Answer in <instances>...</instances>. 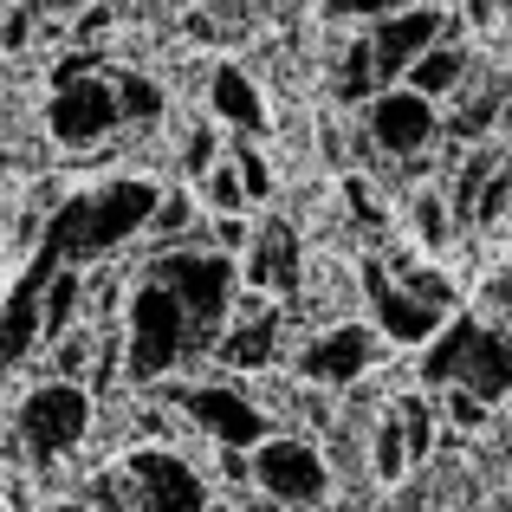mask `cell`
Listing matches in <instances>:
<instances>
[{
  "mask_svg": "<svg viewBox=\"0 0 512 512\" xmlns=\"http://www.w3.org/2000/svg\"><path fill=\"white\" fill-rule=\"evenodd\" d=\"M156 201H163L156 182H143V175H111V182H91V188H78V195H65L59 208L46 214L39 240L59 253V266L91 273V266L117 260L130 240H143Z\"/></svg>",
  "mask_w": 512,
  "mask_h": 512,
  "instance_id": "1",
  "label": "cell"
},
{
  "mask_svg": "<svg viewBox=\"0 0 512 512\" xmlns=\"http://www.w3.org/2000/svg\"><path fill=\"white\" fill-rule=\"evenodd\" d=\"M195 350V325H188L182 299L163 286V279L143 273L124 299V383L150 389V383H169Z\"/></svg>",
  "mask_w": 512,
  "mask_h": 512,
  "instance_id": "2",
  "label": "cell"
},
{
  "mask_svg": "<svg viewBox=\"0 0 512 512\" xmlns=\"http://www.w3.org/2000/svg\"><path fill=\"white\" fill-rule=\"evenodd\" d=\"M422 383L474 389L480 402H500L512 389V331L480 325V318H448L422 344Z\"/></svg>",
  "mask_w": 512,
  "mask_h": 512,
  "instance_id": "3",
  "label": "cell"
},
{
  "mask_svg": "<svg viewBox=\"0 0 512 512\" xmlns=\"http://www.w3.org/2000/svg\"><path fill=\"white\" fill-rule=\"evenodd\" d=\"M150 279L182 299L188 325H195V350H214V338L227 331L234 318V299H240V260L221 247H163L150 260Z\"/></svg>",
  "mask_w": 512,
  "mask_h": 512,
  "instance_id": "4",
  "label": "cell"
},
{
  "mask_svg": "<svg viewBox=\"0 0 512 512\" xmlns=\"http://www.w3.org/2000/svg\"><path fill=\"white\" fill-rule=\"evenodd\" d=\"M163 402L182 415L188 428H201L214 448H240L247 454V448H260V441L273 435V415H266L240 383H175L169 376Z\"/></svg>",
  "mask_w": 512,
  "mask_h": 512,
  "instance_id": "5",
  "label": "cell"
},
{
  "mask_svg": "<svg viewBox=\"0 0 512 512\" xmlns=\"http://www.w3.org/2000/svg\"><path fill=\"white\" fill-rule=\"evenodd\" d=\"M247 474L266 500H279L286 512H305L331 493V467L305 435H266L260 448H247Z\"/></svg>",
  "mask_w": 512,
  "mask_h": 512,
  "instance_id": "6",
  "label": "cell"
},
{
  "mask_svg": "<svg viewBox=\"0 0 512 512\" xmlns=\"http://www.w3.org/2000/svg\"><path fill=\"white\" fill-rule=\"evenodd\" d=\"M85 435H91V389L72 383V376H46L20 402V441L39 461H59V454L85 448Z\"/></svg>",
  "mask_w": 512,
  "mask_h": 512,
  "instance_id": "7",
  "label": "cell"
},
{
  "mask_svg": "<svg viewBox=\"0 0 512 512\" xmlns=\"http://www.w3.org/2000/svg\"><path fill=\"white\" fill-rule=\"evenodd\" d=\"M124 124L117 117V91H111V65L104 72H78V78H52V104H46V130L59 150H91L98 137Z\"/></svg>",
  "mask_w": 512,
  "mask_h": 512,
  "instance_id": "8",
  "label": "cell"
},
{
  "mask_svg": "<svg viewBox=\"0 0 512 512\" xmlns=\"http://www.w3.org/2000/svg\"><path fill=\"white\" fill-rule=\"evenodd\" d=\"M124 474H130V506L137 512H208V480L182 461L163 441H137L124 454Z\"/></svg>",
  "mask_w": 512,
  "mask_h": 512,
  "instance_id": "9",
  "label": "cell"
},
{
  "mask_svg": "<svg viewBox=\"0 0 512 512\" xmlns=\"http://www.w3.org/2000/svg\"><path fill=\"white\" fill-rule=\"evenodd\" d=\"M376 363H383V331L376 325H325L299 344L292 370L312 389H350L357 376H370Z\"/></svg>",
  "mask_w": 512,
  "mask_h": 512,
  "instance_id": "10",
  "label": "cell"
},
{
  "mask_svg": "<svg viewBox=\"0 0 512 512\" xmlns=\"http://www.w3.org/2000/svg\"><path fill=\"white\" fill-rule=\"evenodd\" d=\"M363 124H370V143L383 156H422L441 137L435 98H422L415 85H383L370 98V111H363Z\"/></svg>",
  "mask_w": 512,
  "mask_h": 512,
  "instance_id": "11",
  "label": "cell"
},
{
  "mask_svg": "<svg viewBox=\"0 0 512 512\" xmlns=\"http://www.w3.org/2000/svg\"><path fill=\"white\" fill-rule=\"evenodd\" d=\"M214 363H227V370H240V376L273 370L279 363V299L240 286L234 318H227V331L214 338Z\"/></svg>",
  "mask_w": 512,
  "mask_h": 512,
  "instance_id": "12",
  "label": "cell"
},
{
  "mask_svg": "<svg viewBox=\"0 0 512 512\" xmlns=\"http://www.w3.org/2000/svg\"><path fill=\"white\" fill-rule=\"evenodd\" d=\"M435 39H448V20L435 7H396L370 26V65H376V91L383 85H402L409 65L422 59Z\"/></svg>",
  "mask_w": 512,
  "mask_h": 512,
  "instance_id": "13",
  "label": "cell"
},
{
  "mask_svg": "<svg viewBox=\"0 0 512 512\" xmlns=\"http://www.w3.org/2000/svg\"><path fill=\"white\" fill-rule=\"evenodd\" d=\"M299 279H305V253L292 221H260L240 247V286L266 292V299H299Z\"/></svg>",
  "mask_w": 512,
  "mask_h": 512,
  "instance_id": "14",
  "label": "cell"
},
{
  "mask_svg": "<svg viewBox=\"0 0 512 512\" xmlns=\"http://www.w3.org/2000/svg\"><path fill=\"white\" fill-rule=\"evenodd\" d=\"M363 299H370V325L383 331V344H428L441 325H448V312H435V305H422L402 279H389V266H363Z\"/></svg>",
  "mask_w": 512,
  "mask_h": 512,
  "instance_id": "15",
  "label": "cell"
},
{
  "mask_svg": "<svg viewBox=\"0 0 512 512\" xmlns=\"http://www.w3.org/2000/svg\"><path fill=\"white\" fill-rule=\"evenodd\" d=\"M59 266V253L39 240L33 247V266H26L20 279H13V292H7V305H0V376L13 370V363H26L39 350V286H46V273Z\"/></svg>",
  "mask_w": 512,
  "mask_h": 512,
  "instance_id": "16",
  "label": "cell"
},
{
  "mask_svg": "<svg viewBox=\"0 0 512 512\" xmlns=\"http://www.w3.org/2000/svg\"><path fill=\"white\" fill-rule=\"evenodd\" d=\"M208 111L221 117L227 130H240V137H260L266 130V98L240 65H214L208 72Z\"/></svg>",
  "mask_w": 512,
  "mask_h": 512,
  "instance_id": "17",
  "label": "cell"
},
{
  "mask_svg": "<svg viewBox=\"0 0 512 512\" xmlns=\"http://www.w3.org/2000/svg\"><path fill=\"white\" fill-rule=\"evenodd\" d=\"M78 312H85V273H78V266H52L46 286H39V331H46V338H65V331L78 325Z\"/></svg>",
  "mask_w": 512,
  "mask_h": 512,
  "instance_id": "18",
  "label": "cell"
},
{
  "mask_svg": "<svg viewBox=\"0 0 512 512\" xmlns=\"http://www.w3.org/2000/svg\"><path fill=\"white\" fill-rule=\"evenodd\" d=\"M461 78H467V52L448 46V39H435V46L409 65V78H402V85H415L422 98L441 104V98H454V91H461Z\"/></svg>",
  "mask_w": 512,
  "mask_h": 512,
  "instance_id": "19",
  "label": "cell"
},
{
  "mask_svg": "<svg viewBox=\"0 0 512 512\" xmlns=\"http://www.w3.org/2000/svg\"><path fill=\"white\" fill-rule=\"evenodd\" d=\"M111 91H117V117H124V124H156V117L169 111L163 85L143 78V72H130V65H111Z\"/></svg>",
  "mask_w": 512,
  "mask_h": 512,
  "instance_id": "20",
  "label": "cell"
},
{
  "mask_svg": "<svg viewBox=\"0 0 512 512\" xmlns=\"http://www.w3.org/2000/svg\"><path fill=\"white\" fill-rule=\"evenodd\" d=\"M195 221H201V201L175 188V195H163V201H156V214H150V227H143V234H150L156 247H188Z\"/></svg>",
  "mask_w": 512,
  "mask_h": 512,
  "instance_id": "21",
  "label": "cell"
},
{
  "mask_svg": "<svg viewBox=\"0 0 512 512\" xmlns=\"http://www.w3.org/2000/svg\"><path fill=\"white\" fill-rule=\"evenodd\" d=\"M195 182H201V208H208V214H247V208H253V201H247V188H240L234 156H221L214 169H201Z\"/></svg>",
  "mask_w": 512,
  "mask_h": 512,
  "instance_id": "22",
  "label": "cell"
},
{
  "mask_svg": "<svg viewBox=\"0 0 512 512\" xmlns=\"http://www.w3.org/2000/svg\"><path fill=\"white\" fill-rule=\"evenodd\" d=\"M389 279H402V286L415 292L422 305H435V312H454V286H448V273H435V266H415V260H389Z\"/></svg>",
  "mask_w": 512,
  "mask_h": 512,
  "instance_id": "23",
  "label": "cell"
},
{
  "mask_svg": "<svg viewBox=\"0 0 512 512\" xmlns=\"http://www.w3.org/2000/svg\"><path fill=\"white\" fill-rule=\"evenodd\" d=\"M396 428H402V441H409V461H422V454L435 448V402L428 396H402L396 402Z\"/></svg>",
  "mask_w": 512,
  "mask_h": 512,
  "instance_id": "24",
  "label": "cell"
},
{
  "mask_svg": "<svg viewBox=\"0 0 512 512\" xmlns=\"http://www.w3.org/2000/svg\"><path fill=\"white\" fill-rule=\"evenodd\" d=\"M98 357V331L72 325L65 338H52V376H72V383H85V363Z\"/></svg>",
  "mask_w": 512,
  "mask_h": 512,
  "instance_id": "25",
  "label": "cell"
},
{
  "mask_svg": "<svg viewBox=\"0 0 512 512\" xmlns=\"http://www.w3.org/2000/svg\"><path fill=\"white\" fill-rule=\"evenodd\" d=\"M344 98H350V104H370V98H376L370 39H350V52H344Z\"/></svg>",
  "mask_w": 512,
  "mask_h": 512,
  "instance_id": "26",
  "label": "cell"
},
{
  "mask_svg": "<svg viewBox=\"0 0 512 512\" xmlns=\"http://www.w3.org/2000/svg\"><path fill=\"white\" fill-rule=\"evenodd\" d=\"M402 467H409V441H402L396 415H389V422L376 428V480H402Z\"/></svg>",
  "mask_w": 512,
  "mask_h": 512,
  "instance_id": "27",
  "label": "cell"
},
{
  "mask_svg": "<svg viewBox=\"0 0 512 512\" xmlns=\"http://www.w3.org/2000/svg\"><path fill=\"white\" fill-rule=\"evenodd\" d=\"M493 111H500V85H487L474 104H461V111L448 117V137H480V130L493 124Z\"/></svg>",
  "mask_w": 512,
  "mask_h": 512,
  "instance_id": "28",
  "label": "cell"
},
{
  "mask_svg": "<svg viewBox=\"0 0 512 512\" xmlns=\"http://www.w3.org/2000/svg\"><path fill=\"white\" fill-rule=\"evenodd\" d=\"M234 169H240L247 201H266V195H273V169H266V156L253 150V143H240V150H234Z\"/></svg>",
  "mask_w": 512,
  "mask_h": 512,
  "instance_id": "29",
  "label": "cell"
},
{
  "mask_svg": "<svg viewBox=\"0 0 512 512\" xmlns=\"http://www.w3.org/2000/svg\"><path fill=\"white\" fill-rule=\"evenodd\" d=\"M415 234L428 240V247H441V240H448V208H441V195H415Z\"/></svg>",
  "mask_w": 512,
  "mask_h": 512,
  "instance_id": "30",
  "label": "cell"
},
{
  "mask_svg": "<svg viewBox=\"0 0 512 512\" xmlns=\"http://www.w3.org/2000/svg\"><path fill=\"white\" fill-rule=\"evenodd\" d=\"M441 415H448L454 428H480L487 422V402H480L474 389H448V396H441Z\"/></svg>",
  "mask_w": 512,
  "mask_h": 512,
  "instance_id": "31",
  "label": "cell"
},
{
  "mask_svg": "<svg viewBox=\"0 0 512 512\" xmlns=\"http://www.w3.org/2000/svg\"><path fill=\"white\" fill-rule=\"evenodd\" d=\"M396 7H415V0H325V13H338V20H383Z\"/></svg>",
  "mask_w": 512,
  "mask_h": 512,
  "instance_id": "32",
  "label": "cell"
},
{
  "mask_svg": "<svg viewBox=\"0 0 512 512\" xmlns=\"http://www.w3.org/2000/svg\"><path fill=\"white\" fill-rule=\"evenodd\" d=\"M33 20H39V13L26 7V0H13V7L0 13V46H13V52H20V46H26V33H33Z\"/></svg>",
  "mask_w": 512,
  "mask_h": 512,
  "instance_id": "33",
  "label": "cell"
},
{
  "mask_svg": "<svg viewBox=\"0 0 512 512\" xmlns=\"http://www.w3.org/2000/svg\"><path fill=\"white\" fill-rule=\"evenodd\" d=\"M182 163H188V175H201V169H214V163H221V150H214V130H208V124H201V130H188Z\"/></svg>",
  "mask_w": 512,
  "mask_h": 512,
  "instance_id": "34",
  "label": "cell"
},
{
  "mask_svg": "<svg viewBox=\"0 0 512 512\" xmlns=\"http://www.w3.org/2000/svg\"><path fill=\"white\" fill-rule=\"evenodd\" d=\"M344 195H350V214H357V221H383V201H376V188L370 182H363V175H350V182H344Z\"/></svg>",
  "mask_w": 512,
  "mask_h": 512,
  "instance_id": "35",
  "label": "cell"
},
{
  "mask_svg": "<svg viewBox=\"0 0 512 512\" xmlns=\"http://www.w3.org/2000/svg\"><path fill=\"white\" fill-rule=\"evenodd\" d=\"M208 234L221 240V253H240V247H247V234H253V227L240 221V214H208Z\"/></svg>",
  "mask_w": 512,
  "mask_h": 512,
  "instance_id": "36",
  "label": "cell"
},
{
  "mask_svg": "<svg viewBox=\"0 0 512 512\" xmlns=\"http://www.w3.org/2000/svg\"><path fill=\"white\" fill-rule=\"evenodd\" d=\"M26 7L39 13V20H72L78 7H91V0H26Z\"/></svg>",
  "mask_w": 512,
  "mask_h": 512,
  "instance_id": "37",
  "label": "cell"
},
{
  "mask_svg": "<svg viewBox=\"0 0 512 512\" xmlns=\"http://www.w3.org/2000/svg\"><path fill=\"white\" fill-rule=\"evenodd\" d=\"M493 305H500V318H506V331H512V279H493Z\"/></svg>",
  "mask_w": 512,
  "mask_h": 512,
  "instance_id": "38",
  "label": "cell"
},
{
  "mask_svg": "<svg viewBox=\"0 0 512 512\" xmlns=\"http://www.w3.org/2000/svg\"><path fill=\"white\" fill-rule=\"evenodd\" d=\"M240 512H286V506H279V500H266V493H260V500H240Z\"/></svg>",
  "mask_w": 512,
  "mask_h": 512,
  "instance_id": "39",
  "label": "cell"
},
{
  "mask_svg": "<svg viewBox=\"0 0 512 512\" xmlns=\"http://www.w3.org/2000/svg\"><path fill=\"white\" fill-rule=\"evenodd\" d=\"M493 7H500V0H467V13H474V20H493Z\"/></svg>",
  "mask_w": 512,
  "mask_h": 512,
  "instance_id": "40",
  "label": "cell"
},
{
  "mask_svg": "<svg viewBox=\"0 0 512 512\" xmlns=\"http://www.w3.org/2000/svg\"><path fill=\"white\" fill-rule=\"evenodd\" d=\"M208 512H240V500H208Z\"/></svg>",
  "mask_w": 512,
  "mask_h": 512,
  "instance_id": "41",
  "label": "cell"
},
{
  "mask_svg": "<svg viewBox=\"0 0 512 512\" xmlns=\"http://www.w3.org/2000/svg\"><path fill=\"white\" fill-rule=\"evenodd\" d=\"M506 208H512V195H506Z\"/></svg>",
  "mask_w": 512,
  "mask_h": 512,
  "instance_id": "42",
  "label": "cell"
}]
</instances>
